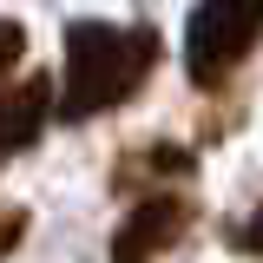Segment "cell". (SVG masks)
Segmentation results:
<instances>
[{
    "mask_svg": "<svg viewBox=\"0 0 263 263\" xmlns=\"http://www.w3.org/2000/svg\"><path fill=\"white\" fill-rule=\"evenodd\" d=\"M191 217H197L191 197H178V191H145V197L125 211V224L112 230V263H152V257H164V250L191 230Z\"/></svg>",
    "mask_w": 263,
    "mask_h": 263,
    "instance_id": "cell-3",
    "label": "cell"
},
{
    "mask_svg": "<svg viewBox=\"0 0 263 263\" xmlns=\"http://www.w3.org/2000/svg\"><path fill=\"white\" fill-rule=\"evenodd\" d=\"M20 53H27V27H20V20H0V86H7V72L20 66Z\"/></svg>",
    "mask_w": 263,
    "mask_h": 263,
    "instance_id": "cell-6",
    "label": "cell"
},
{
    "mask_svg": "<svg viewBox=\"0 0 263 263\" xmlns=\"http://www.w3.org/2000/svg\"><path fill=\"white\" fill-rule=\"evenodd\" d=\"M53 105H60V86H53L46 72H33L20 86H0V164L20 158L33 138H40V125H46Z\"/></svg>",
    "mask_w": 263,
    "mask_h": 263,
    "instance_id": "cell-4",
    "label": "cell"
},
{
    "mask_svg": "<svg viewBox=\"0 0 263 263\" xmlns=\"http://www.w3.org/2000/svg\"><path fill=\"white\" fill-rule=\"evenodd\" d=\"M158 33L119 20H72L66 27V72H60V119H99L125 105L158 72Z\"/></svg>",
    "mask_w": 263,
    "mask_h": 263,
    "instance_id": "cell-1",
    "label": "cell"
},
{
    "mask_svg": "<svg viewBox=\"0 0 263 263\" xmlns=\"http://www.w3.org/2000/svg\"><path fill=\"white\" fill-rule=\"evenodd\" d=\"M263 40V0H197L184 20V72L197 86H224Z\"/></svg>",
    "mask_w": 263,
    "mask_h": 263,
    "instance_id": "cell-2",
    "label": "cell"
},
{
    "mask_svg": "<svg viewBox=\"0 0 263 263\" xmlns=\"http://www.w3.org/2000/svg\"><path fill=\"white\" fill-rule=\"evenodd\" d=\"M230 243H237V250H243V257H263V197H257V211H250V217H243V224L230 230Z\"/></svg>",
    "mask_w": 263,
    "mask_h": 263,
    "instance_id": "cell-7",
    "label": "cell"
},
{
    "mask_svg": "<svg viewBox=\"0 0 263 263\" xmlns=\"http://www.w3.org/2000/svg\"><path fill=\"white\" fill-rule=\"evenodd\" d=\"M191 152H184V145H138V152H132L125 164H119V191H132V184H138V178H145V191H164V178H191Z\"/></svg>",
    "mask_w": 263,
    "mask_h": 263,
    "instance_id": "cell-5",
    "label": "cell"
},
{
    "mask_svg": "<svg viewBox=\"0 0 263 263\" xmlns=\"http://www.w3.org/2000/svg\"><path fill=\"white\" fill-rule=\"evenodd\" d=\"M20 230H27V211H0V257L20 243Z\"/></svg>",
    "mask_w": 263,
    "mask_h": 263,
    "instance_id": "cell-8",
    "label": "cell"
}]
</instances>
